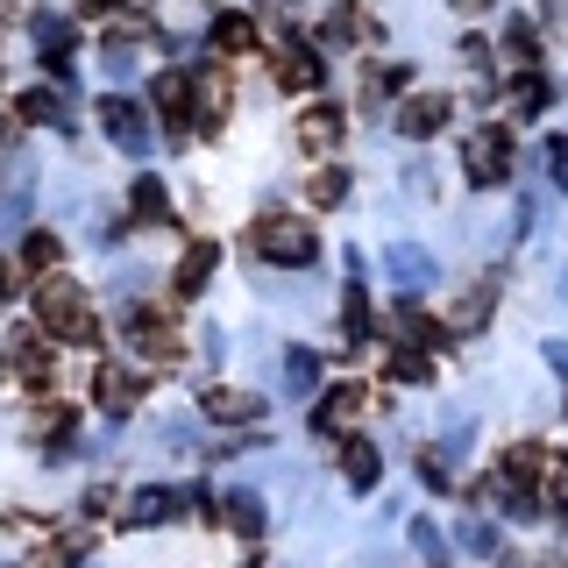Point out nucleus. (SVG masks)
<instances>
[{
    "mask_svg": "<svg viewBox=\"0 0 568 568\" xmlns=\"http://www.w3.org/2000/svg\"><path fill=\"white\" fill-rule=\"evenodd\" d=\"M36 313H43V327H58L64 342H93V306H85V292L71 277H43V292H36Z\"/></svg>",
    "mask_w": 568,
    "mask_h": 568,
    "instance_id": "obj_1",
    "label": "nucleus"
},
{
    "mask_svg": "<svg viewBox=\"0 0 568 568\" xmlns=\"http://www.w3.org/2000/svg\"><path fill=\"white\" fill-rule=\"evenodd\" d=\"M248 242H256V256H271V263H292V271H306V263L320 256V235H313L306 221H292V213H263V221H256V235H248Z\"/></svg>",
    "mask_w": 568,
    "mask_h": 568,
    "instance_id": "obj_2",
    "label": "nucleus"
},
{
    "mask_svg": "<svg viewBox=\"0 0 568 568\" xmlns=\"http://www.w3.org/2000/svg\"><path fill=\"white\" fill-rule=\"evenodd\" d=\"M462 178H469V185H505V178H511V129H497V121H490V129H476L469 142H462Z\"/></svg>",
    "mask_w": 568,
    "mask_h": 568,
    "instance_id": "obj_3",
    "label": "nucleus"
},
{
    "mask_svg": "<svg viewBox=\"0 0 568 568\" xmlns=\"http://www.w3.org/2000/svg\"><path fill=\"white\" fill-rule=\"evenodd\" d=\"M497 292H505V277H476V284H462V298H455V313H448V334H484L490 327V313H497Z\"/></svg>",
    "mask_w": 568,
    "mask_h": 568,
    "instance_id": "obj_4",
    "label": "nucleus"
},
{
    "mask_svg": "<svg viewBox=\"0 0 568 568\" xmlns=\"http://www.w3.org/2000/svg\"><path fill=\"white\" fill-rule=\"evenodd\" d=\"M100 129L114 135L129 156L150 150V121H142V106H135V100H121V93H106V100H100Z\"/></svg>",
    "mask_w": 568,
    "mask_h": 568,
    "instance_id": "obj_5",
    "label": "nucleus"
},
{
    "mask_svg": "<svg viewBox=\"0 0 568 568\" xmlns=\"http://www.w3.org/2000/svg\"><path fill=\"white\" fill-rule=\"evenodd\" d=\"M129 342L142 363H178V334H171V320H156L150 306H135L129 313Z\"/></svg>",
    "mask_w": 568,
    "mask_h": 568,
    "instance_id": "obj_6",
    "label": "nucleus"
},
{
    "mask_svg": "<svg viewBox=\"0 0 568 568\" xmlns=\"http://www.w3.org/2000/svg\"><path fill=\"white\" fill-rule=\"evenodd\" d=\"M390 277H398V292H426V284H440V263L426 256V248H413V242H390Z\"/></svg>",
    "mask_w": 568,
    "mask_h": 568,
    "instance_id": "obj_7",
    "label": "nucleus"
},
{
    "mask_svg": "<svg viewBox=\"0 0 568 568\" xmlns=\"http://www.w3.org/2000/svg\"><path fill=\"white\" fill-rule=\"evenodd\" d=\"M448 114H455V106L440 100V93H419V100H405V106H398V135L426 142V135H440V129H448Z\"/></svg>",
    "mask_w": 568,
    "mask_h": 568,
    "instance_id": "obj_8",
    "label": "nucleus"
},
{
    "mask_svg": "<svg viewBox=\"0 0 568 568\" xmlns=\"http://www.w3.org/2000/svg\"><path fill=\"white\" fill-rule=\"evenodd\" d=\"M320 79H327V64H320L306 43H284L277 50V85H284V93H313Z\"/></svg>",
    "mask_w": 568,
    "mask_h": 568,
    "instance_id": "obj_9",
    "label": "nucleus"
},
{
    "mask_svg": "<svg viewBox=\"0 0 568 568\" xmlns=\"http://www.w3.org/2000/svg\"><path fill=\"white\" fill-rule=\"evenodd\" d=\"M36 50H43V64L64 79V71H71V50H79V29L58 22V14H36Z\"/></svg>",
    "mask_w": 568,
    "mask_h": 568,
    "instance_id": "obj_10",
    "label": "nucleus"
},
{
    "mask_svg": "<svg viewBox=\"0 0 568 568\" xmlns=\"http://www.w3.org/2000/svg\"><path fill=\"white\" fill-rule=\"evenodd\" d=\"M213 263H221V248H213V242H192L185 248V256H178V298H200L206 292V277H213Z\"/></svg>",
    "mask_w": 568,
    "mask_h": 568,
    "instance_id": "obj_11",
    "label": "nucleus"
},
{
    "mask_svg": "<svg viewBox=\"0 0 568 568\" xmlns=\"http://www.w3.org/2000/svg\"><path fill=\"white\" fill-rule=\"evenodd\" d=\"M129 206H135V221L164 227V221H171V192H164V178L142 171V178H135V192H129Z\"/></svg>",
    "mask_w": 568,
    "mask_h": 568,
    "instance_id": "obj_12",
    "label": "nucleus"
},
{
    "mask_svg": "<svg viewBox=\"0 0 568 568\" xmlns=\"http://www.w3.org/2000/svg\"><path fill=\"white\" fill-rule=\"evenodd\" d=\"M221 519L242 532V540H263V497L256 490H227L221 497Z\"/></svg>",
    "mask_w": 568,
    "mask_h": 568,
    "instance_id": "obj_13",
    "label": "nucleus"
},
{
    "mask_svg": "<svg viewBox=\"0 0 568 568\" xmlns=\"http://www.w3.org/2000/svg\"><path fill=\"white\" fill-rule=\"evenodd\" d=\"M150 100L164 106V121H171V142H185V121H178V114H185V106H192V85L178 79V71H164V79L150 85Z\"/></svg>",
    "mask_w": 568,
    "mask_h": 568,
    "instance_id": "obj_14",
    "label": "nucleus"
},
{
    "mask_svg": "<svg viewBox=\"0 0 568 568\" xmlns=\"http://www.w3.org/2000/svg\"><path fill=\"white\" fill-rule=\"evenodd\" d=\"M298 142H306V150H334V142H342V106H306V114H298Z\"/></svg>",
    "mask_w": 568,
    "mask_h": 568,
    "instance_id": "obj_15",
    "label": "nucleus"
},
{
    "mask_svg": "<svg viewBox=\"0 0 568 568\" xmlns=\"http://www.w3.org/2000/svg\"><path fill=\"white\" fill-rule=\"evenodd\" d=\"M355 405H363V390H355V384H334V390H320V405H313V426H320V434H334L342 419H355Z\"/></svg>",
    "mask_w": 568,
    "mask_h": 568,
    "instance_id": "obj_16",
    "label": "nucleus"
},
{
    "mask_svg": "<svg viewBox=\"0 0 568 568\" xmlns=\"http://www.w3.org/2000/svg\"><path fill=\"white\" fill-rule=\"evenodd\" d=\"M93 390H100V413H114V419H121V413H135V398H142V384L129 377V369H100V384H93Z\"/></svg>",
    "mask_w": 568,
    "mask_h": 568,
    "instance_id": "obj_17",
    "label": "nucleus"
},
{
    "mask_svg": "<svg viewBox=\"0 0 568 568\" xmlns=\"http://www.w3.org/2000/svg\"><path fill=\"white\" fill-rule=\"evenodd\" d=\"M497 476H505V484H540V476H547V448H532V440H519V448H505V462H497Z\"/></svg>",
    "mask_w": 568,
    "mask_h": 568,
    "instance_id": "obj_18",
    "label": "nucleus"
},
{
    "mask_svg": "<svg viewBox=\"0 0 568 568\" xmlns=\"http://www.w3.org/2000/svg\"><path fill=\"white\" fill-rule=\"evenodd\" d=\"M369 342V298L363 284H342V348H363Z\"/></svg>",
    "mask_w": 568,
    "mask_h": 568,
    "instance_id": "obj_19",
    "label": "nucleus"
},
{
    "mask_svg": "<svg viewBox=\"0 0 568 568\" xmlns=\"http://www.w3.org/2000/svg\"><path fill=\"white\" fill-rule=\"evenodd\" d=\"M342 455H348V462H342L348 490H377V469H384V462H377V448H369V440H348Z\"/></svg>",
    "mask_w": 568,
    "mask_h": 568,
    "instance_id": "obj_20",
    "label": "nucleus"
},
{
    "mask_svg": "<svg viewBox=\"0 0 568 568\" xmlns=\"http://www.w3.org/2000/svg\"><path fill=\"white\" fill-rule=\"evenodd\" d=\"M248 43H256V22H248V14H213V50L235 58V50H248Z\"/></svg>",
    "mask_w": 568,
    "mask_h": 568,
    "instance_id": "obj_21",
    "label": "nucleus"
},
{
    "mask_svg": "<svg viewBox=\"0 0 568 568\" xmlns=\"http://www.w3.org/2000/svg\"><path fill=\"white\" fill-rule=\"evenodd\" d=\"M547 100H555V85H547L540 71H519V79H511V106H519V114H540Z\"/></svg>",
    "mask_w": 568,
    "mask_h": 568,
    "instance_id": "obj_22",
    "label": "nucleus"
},
{
    "mask_svg": "<svg viewBox=\"0 0 568 568\" xmlns=\"http://www.w3.org/2000/svg\"><path fill=\"white\" fill-rule=\"evenodd\" d=\"M263 398H242V390H206V419H256Z\"/></svg>",
    "mask_w": 568,
    "mask_h": 568,
    "instance_id": "obj_23",
    "label": "nucleus"
},
{
    "mask_svg": "<svg viewBox=\"0 0 568 568\" xmlns=\"http://www.w3.org/2000/svg\"><path fill=\"white\" fill-rule=\"evenodd\" d=\"M413 547H419V561H426V568H448V540H440V526H434V519H413Z\"/></svg>",
    "mask_w": 568,
    "mask_h": 568,
    "instance_id": "obj_24",
    "label": "nucleus"
},
{
    "mask_svg": "<svg viewBox=\"0 0 568 568\" xmlns=\"http://www.w3.org/2000/svg\"><path fill=\"white\" fill-rule=\"evenodd\" d=\"M390 377H398V384H426V377H434L426 348H390Z\"/></svg>",
    "mask_w": 568,
    "mask_h": 568,
    "instance_id": "obj_25",
    "label": "nucleus"
},
{
    "mask_svg": "<svg viewBox=\"0 0 568 568\" xmlns=\"http://www.w3.org/2000/svg\"><path fill=\"white\" fill-rule=\"evenodd\" d=\"M171 505H178L171 490H142L135 505H129V526H156V519H171Z\"/></svg>",
    "mask_w": 568,
    "mask_h": 568,
    "instance_id": "obj_26",
    "label": "nucleus"
},
{
    "mask_svg": "<svg viewBox=\"0 0 568 568\" xmlns=\"http://www.w3.org/2000/svg\"><path fill=\"white\" fill-rule=\"evenodd\" d=\"M22 121H64V100L50 85H36V93H22Z\"/></svg>",
    "mask_w": 568,
    "mask_h": 568,
    "instance_id": "obj_27",
    "label": "nucleus"
},
{
    "mask_svg": "<svg viewBox=\"0 0 568 568\" xmlns=\"http://www.w3.org/2000/svg\"><path fill=\"white\" fill-rule=\"evenodd\" d=\"M348 200V171H320L313 178V206H342Z\"/></svg>",
    "mask_w": 568,
    "mask_h": 568,
    "instance_id": "obj_28",
    "label": "nucleus"
},
{
    "mask_svg": "<svg viewBox=\"0 0 568 568\" xmlns=\"http://www.w3.org/2000/svg\"><path fill=\"white\" fill-rule=\"evenodd\" d=\"M505 58L532 71V22H505Z\"/></svg>",
    "mask_w": 568,
    "mask_h": 568,
    "instance_id": "obj_29",
    "label": "nucleus"
},
{
    "mask_svg": "<svg viewBox=\"0 0 568 568\" xmlns=\"http://www.w3.org/2000/svg\"><path fill=\"white\" fill-rule=\"evenodd\" d=\"M313 377H320V363H313L306 348H292V355H284V384H292V390H313Z\"/></svg>",
    "mask_w": 568,
    "mask_h": 568,
    "instance_id": "obj_30",
    "label": "nucleus"
},
{
    "mask_svg": "<svg viewBox=\"0 0 568 568\" xmlns=\"http://www.w3.org/2000/svg\"><path fill=\"white\" fill-rule=\"evenodd\" d=\"M547 511L568 519V462H547Z\"/></svg>",
    "mask_w": 568,
    "mask_h": 568,
    "instance_id": "obj_31",
    "label": "nucleus"
},
{
    "mask_svg": "<svg viewBox=\"0 0 568 568\" xmlns=\"http://www.w3.org/2000/svg\"><path fill=\"white\" fill-rule=\"evenodd\" d=\"M22 256L36 263V271H50V263H58V235H50V227H36V235L22 242Z\"/></svg>",
    "mask_w": 568,
    "mask_h": 568,
    "instance_id": "obj_32",
    "label": "nucleus"
},
{
    "mask_svg": "<svg viewBox=\"0 0 568 568\" xmlns=\"http://www.w3.org/2000/svg\"><path fill=\"white\" fill-rule=\"evenodd\" d=\"M462 547H469V555H497V526L490 519H469V526H462Z\"/></svg>",
    "mask_w": 568,
    "mask_h": 568,
    "instance_id": "obj_33",
    "label": "nucleus"
},
{
    "mask_svg": "<svg viewBox=\"0 0 568 568\" xmlns=\"http://www.w3.org/2000/svg\"><path fill=\"white\" fill-rule=\"evenodd\" d=\"M79 555H85V540H58V547H50V555H36L29 568H71Z\"/></svg>",
    "mask_w": 568,
    "mask_h": 568,
    "instance_id": "obj_34",
    "label": "nucleus"
},
{
    "mask_svg": "<svg viewBox=\"0 0 568 568\" xmlns=\"http://www.w3.org/2000/svg\"><path fill=\"white\" fill-rule=\"evenodd\" d=\"M419 476H426V484H434V490H448V484H455V469H448V462H440V448H426Z\"/></svg>",
    "mask_w": 568,
    "mask_h": 568,
    "instance_id": "obj_35",
    "label": "nucleus"
},
{
    "mask_svg": "<svg viewBox=\"0 0 568 568\" xmlns=\"http://www.w3.org/2000/svg\"><path fill=\"white\" fill-rule=\"evenodd\" d=\"M547 363H555L561 377H568V342H547Z\"/></svg>",
    "mask_w": 568,
    "mask_h": 568,
    "instance_id": "obj_36",
    "label": "nucleus"
},
{
    "mask_svg": "<svg viewBox=\"0 0 568 568\" xmlns=\"http://www.w3.org/2000/svg\"><path fill=\"white\" fill-rule=\"evenodd\" d=\"M14 292V271H8V263H0V298H8Z\"/></svg>",
    "mask_w": 568,
    "mask_h": 568,
    "instance_id": "obj_37",
    "label": "nucleus"
},
{
    "mask_svg": "<svg viewBox=\"0 0 568 568\" xmlns=\"http://www.w3.org/2000/svg\"><path fill=\"white\" fill-rule=\"evenodd\" d=\"M85 8H93V14H106V8H114V0H85Z\"/></svg>",
    "mask_w": 568,
    "mask_h": 568,
    "instance_id": "obj_38",
    "label": "nucleus"
},
{
    "mask_svg": "<svg viewBox=\"0 0 568 568\" xmlns=\"http://www.w3.org/2000/svg\"><path fill=\"white\" fill-rule=\"evenodd\" d=\"M263 8H277V14H284V8H292V0H263Z\"/></svg>",
    "mask_w": 568,
    "mask_h": 568,
    "instance_id": "obj_39",
    "label": "nucleus"
},
{
    "mask_svg": "<svg viewBox=\"0 0 568 568\" xmlns=\"http://www.w3.org/2000/svg\"><path fill=\"white\" fill-rule=\"evenodd\" d=\"M561 298H568V271H561Z\"/></svg>",
    "mask_w": 568,
    "mask_h": 568,
    "instance_id": "obj_40",
    "label": "nucleus"
},
{
    "mask_svg": "<svg viewBox=\"0 0 568 568\" xmlns=\"http://www.w3.org/2000/svg\"><path fill=\"white\" fill-rule=\"evenodd\" d=\"M0 369H8V348H0Z\"/></svg>",
    "mask_w": 568,
    "mask_h": 568,
    "instance_id": "obj_41",
    "label": "nucleus"
}]
</instances>
